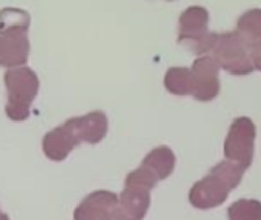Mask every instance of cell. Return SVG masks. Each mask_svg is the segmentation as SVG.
Returning a JSON list of instances; mask_svg holds the SVG:
<instances>
[{"label": "cell", "instance_id": "6da1fadb", "mask_svg": "<svg viewBox=\"0 0 261 220\" xmlns=\"http://www.w3.org/2000/svg\"><path fill=\"white\" fill-rule=\"evenodd\" d=\"M244 169L233 162L224 160L211 169L189 191V202L198 209H211L226 202L229 192L238 186Z\"/></svg>", "mask_w": 261, "mask_h": 220}, {"label": "cell", "instance_id": "7a4b0ae2", "mask_svg": "<svg viewBox=\"0 0 261 220\" xmlns=\"http://www.w3.org/2000/svg\"><path fill=\"white\" fill-rule=\"evenodd\" d=\"M4 80L8 91V102L5 106L7 116L14 122L28 119L31 103L40 88L37 74L28 66H19L8 69Z\"/></svg>", "mask_w": 261, "mask_h": 220}, {"label": "cell", "instance_id": "3957f363", "mask_svg": "<svg viewBox=\"0 0 261 220\" xmlns=\"http://www.w3.org/2000/svg\"><path fill=\"white\" fill-rule=\"evenodd\" d=\"M178 43L197 56L211 53L217 33L209 31V11L204 7H188L180 16Z\"/></svg>", "mask_w": 261, "mask_h": 220}, {"label": "cell", "instance_id": "277c9868", "mask_svg": "<svg viewBox=\"0 0 261 220\" xmlns=\"http://www.w3.org/2000/svg\"><path fill=\"white\" fill-rule=\"evenodd\" d=\"M211 56L218 63L220 69L233 76H246L255 69L250 60L249 45L235 31L217 34Z\"/></svg>", "mask_w": 261, "mask_h": 220}, {"label": "cell", "instance_id": "5b68a950", "mask_svg": "<svg viewBox=\"0 0 261 220\" xmlns=\"http://www.w3.org/2000/svg\"><path fill=\"white\" fill-rule=\"evenodd\" d=\"M256 127L249 117H237L224 140V156L229 162L237 163L244 171L252 165L255 148Z\"/></svg>", "mask_w": 261, "mask_h": 220}, {"label": "cell", "instance_id": "8992f818", "mask_svg": "<svg viewBox=\"0 0 261 220\" xmlns=\"http://www.w3.org/2000/svg\"><path fill=\"white\" fill-rule=\"evenodd\" d=\"M192 76V97L200 102H211L220 94V66L211 54L198 56L194 60Z\"/></svg>", "mask_w": 261, "mask_h": 220}, {"label": "cell", "instance_id": "52a82bcc", "mask_svg": "<svg viewBox=\"0 0 261 220\" xmlns=\"http://www.w3.org/2000/svg\"><path fill=\"white\" fill-rule=\"evenodd\" d=\"M82 143L72 120H66L63 125L49 131L43 139V151L51 160H63L68 154Z\"/></svg>", "mask_w": 261, "mask_h": 220}, {"label": "cell", "instance_id": "ba28073f", "mask_svg": "<svg viewBox=\"0 0 261 220\" xmlns=\"http://www.w3.org/2000/svg\"><path fill=\"white\" fill-rule=\"evenodd\" d=\"M118 199L109 191H97L88 195L75 209V220H111Z\"/></svg>", "mask_w": 261, "mask_h": 220}, {"label": "cell", "instance_id": "9c48e42d", "mask_svg": "<svg viewBox=\"0 0 261 220\" xmlns=\"http://www.w3.org/2000/svg\"><path fill=\"white\" fill-rule=\"evenodd\" d=\"M30 57V40L27 33L0 34V66H25Z\"/></svg>", "mask_w": 261, "mask_h": 220}, {"label": "cell", "instance_id": "30bf717a", "mask_svg": "<svg viewBox=\"0 0 261 220\" xmlns=\"http://www.w3.org/2000/svg\"><path fill=\"white\" fill-rule=\"evenodd\" d=\"M71 120L82 142L95 145L101 142L108 133V119L101 111H92L82 117H72Z\"/></svg>", "mask_w": 261, "mask_h": 220}, {"label": "cell", "instance_id": "8fae6325", "mask_svg": "<svg viewBox=\"0 0 261 220\" xmlns=\"http://www.w3.org/2000/svg\"><path fill=\"white\" fill-rule=\"evenodd\" d=\"M142 166L149 169L157 177V180H162V179H166L172 173L175 166V156L171 148L159 146L145 157Z\"/></svg>", "mask_w": 261, "mask_h": 220}, {"label": "cell", "instance_id": "7c38bea8", "mask_svg": "<svg viewBox=\"0 0 261 220\" xmlns=\"http://www.w3.org/2000/svg\"><path fill=\"white\" fill-rule=\"evenodd\" d=\"M249 46L261 39V8H252L243 13L233 30Z\"/></svg>", "mask_w": 261, "mask_h": 220}, {"label": "cell", "instance_id": "4fadbf2b", "mask_svg": "<svg viewBox=\"0 0 261 220\" xmlns=\"http://www.w3.org/2000/svg\"><path fill=\"white\" fill-rule=\"evenodd\" d=\"M30 14L20 8L0 10V34L27 33L30 30Z\"/></svg>", "mask_w": 261, "mask_h": 220}, {"label": "cell", "instance_id": "5bb4252c", "mask_svg": "<svg viewBox=\"0 0 261 220\" xmlns=\"http://www.w3.org/2000/svg\"><path fill=\"white\" fill-rule=\"evenodd\" d=\"M165 88L174 95H189L192 94V76L191 69L185 66L169 68L165 74Z\"/></svg>", "mask_w": 261, "mask_h": 220}, {"label": "cell", "instance_id": "9a60e30c", "mask_svg": "<svg viewBox=\"0 0 261 220\" xmlns=\"http://www.w3.org/2000/svg\"><path fill=\"white\" fill-rule=\"evenodd\" d=\"M229 220H261V202L255 199H241L227 209Z\"/></svg>", "mask_w": 261, "mask_h": 220}, {"label": "cell", "instance_id": "2e32d148", "mask_svg": "<svg viewBox=\"0 0 261 220\" xmlns=\"http://www.w3.org/2000/svg\"><path fill=\"white\" fill-rule=\"evenodd\" d=\"M249 54H250V60H252L253 68L261 71V39L249 46Z\"/></svg>", "mask_w": 261, "mask_h": 220}, {"label": "cell", "instance_id": "e0dca14e", "mask_svg": "<svg viewBox=\"0 0 261 220\" xmlns=\"http://www.w3.org/2000/svg\"><path fill=\"white\" fill-rule=\"evenodd\" d=\"M111 220H136V218H133V217H129L118 205L115 206V209H114V212H112V217H111Z\"/></svg>", "mask_w": 261, "mask_h": 220}, {"label": "cell", "instance_id": "ac0fdd59", "mask_svg": "<svg viewBox=\"0 0 261 220\" xmlns=\"http://www.w3.org/2000/svg\"><path fill=\"white\" fill-rule=\"evenodd\" d=\"M0 220H10V218H8L7 214H2V212H0Z\"/></svg>", "mask_w": 261, "mask_h": 220}, {"label": "cell", "instance_id": "d6986e66", "mask_svg": "<svg viewBox=\"0 0 261 220\" xmlns=\"http://www.w3.org/2000/svg\"><path fill=\"white\" fill-rule=\"evenodd\" d=\"M169 2H174V0H169Z\"/></svg>", "mask_w": 261, "mask_h": 220}]
</instances>
